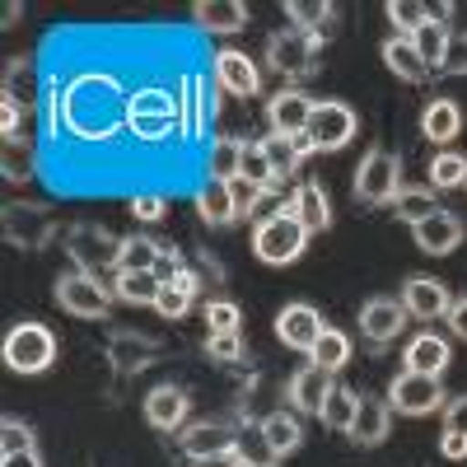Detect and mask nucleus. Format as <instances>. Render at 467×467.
<instances>
[{
  "label": "nucleus",
  "instance_id": "nucleus-1",
  "mask_svg": "<svg viewBox=\"0 0 467 467\" xmlns=\"http://www.w3.org/2000/svg\"><path fill=\"white\" fill-rule=\"evenodd\" d=\"M61 127L75 140H112L131 122V94L108 70H80L61 89Z\"/></svg>",
  "mask_w": 467,
  "mask_h": 467
},
{
  "label": "nucleus",
  "instance_id": "nucleus-2",
  "mask_svg": "<svg viewBox=\"0 0 467 467\" xmlns=\"http://www.w3.org/2000/svg\"><path fill=\"white\" fill-rule=\"evenodd\" d=\"M304 248H308V229L299 224V215L290 206L271 220H257V229H253V253L266 266H290L304 257Z\"/></svg>",
  "mask_w": 467,
  "mask_h": 467
},
{
  "label": "nucleus",
  "instance_id": "nucleus-3",
  "mask_svg": "<svg viewBox=\"0 0 467 467\" xmlns=\"http://www.w3.org/2000/svg\"><path fill=\"white\" fill-rule=\"evenodd\" d=\"M0 356H5V365H10L15 374H47V369L57 365V337H52V327L24 318V323H15V327L5 332Z\"/></svg>",
  "mask_w": 467,
  "mask_h": 467
},
{
  "label": "nucleus",
  "instance_id": "nucleus-4",
  "mask_svg": "<svg viewBox=\"0 0 467 467\" xmlns=\"http://www.w3.org/2000/svg\"><path fill=\"white\" fill-rule=\"evenodd\" d=\"M350 187H356L360 206H393L398 192H402V160L393 150H383V145H369Z\"/></svg>",
  "mask_w": 467,
  "mask_h": 467
},
{
  "label": "nucleus",
  "instance_id": "nucleus-5",
  "mask_svg": "<svg viewBox=\"0 0 467 467\" xmlns=\"http://www.w3.org/2000/svg\"><path fill=\"white\" fill-rule=\"evenodd\" d=\"M318 52H323V37L299 33V28H281L266 37V66L285 75V80H308L318 70Z\"/></svg>",
  "mask_w": 467,
  "mask_h": 467
},
{
  "label": "nucleus",
  "instance_id": "nucleus-6",
  "mask_svg": "<svg viewBox=\"0 0 467 467\" xmlns=\"http://www.w3.org/2000/svg\"><path fill=\"white\" fill-rule=\"evenodd\" d=\"M66 253L70 262L85 271V276H103V271H112L117 262H122V239L117 234H108L103 224H75L66 234Z\"/></svg>",
  "mask_w": 467,
  "mask_h": 467
},
{
  "label": "nucleus",
  "instance_id": "nucleus-7",
  "mask_svg": "<svg viewBox=\"0 0 467 467\" xmlns=\"http://www.w3.org/2000/svg\"><path fill=\"white\" fill-rule=\"evenodd\" d=\"M131 136L145 145H160L178 131V99L164 89H136L131 94Z\"/></svg>",
  "mask_w": 467,
  "mask_h": 467
},
{
  "label": "nucleus",
  "instance_id": "nucleus-8",
  "mask_svg": "<svg viewBox=\"0 0 467 467\" xmlns=\"http://www.w3.org/2000/svg\"><path fill=\"white\" fill-rule=\"evenodd\" d=\"M52 295H57V304L66 308L70 318H108V308H112V290L99 276H85V271H66V276H57Z\"/></svg>",
  "mask_w": 467,
  "mask_h": 467
},
{
  "label": "nucleus",
  "instance_id": "nucleus-9",
  "mask_svg": "<svg viewBox=\"0 0 467 467\" xmlns=\"http://www.w3.org/2000/svg\"><path fill=\"white\" fill-rule=\"evenodd\" d=\"M0 229H5L10 248L33 253V248H43L57 234V215L43 202H15V206H5V215H0Z\"/></svg>",
  "mask_w": 467,
  "mask_h": 467
},
{
  "label": "nucleus",
  "instance_id": "nucleus-10",
  "mask_svg": "<svg viewBox=\"0 0 467 467\" xmlns=\"http://www.w3.org/2000/svg\"><path fill=\"white\" fill-rule=\"evenodd\" d=\"M360 131V122H356V108H346V103H337V99H323V103H314V117H308V145L314 150H323V154H337V150H346L350 145V136Z\"/></svg>",
  "mask_w": 467,
  "mask_h": 467
},
{
  "label": "nucleus",
  "instance_id": "nucleus-11",
  "mask_svg": "<svg viewBox=\"0 0 467 467\" xmlns=\"http://www.w3.org/2000/svg\"><path fill=\"white\" fill-rule=\"evenodd\" d=\"M444 383L431 379V374H411L402 369L393 379V388H388V407H393L398 416H431V411H444Z\"/></svg>",
  "mask_w": 467,
  "mask_h": 467
},
{
  "label": "nucleus",
  "instance_id": "nucleus-12",
  "mask_svg": "<svg viewBox=\"0 0 467 467\" xmlns=\"http://www.w3.org/2000/svg\"><path fill=\"white\" fill-rule=\"evenodd\" d=\"M402 327H407V308H402V299H393V295H374V299H365V308H360V332H365V341L369 346H393L398 337H402Z\"/></svg>",
  "mask_w": 467,
  "mask_h": 467
},
{
  "label": "nucleus",
  "instance_id": "nucleus-13",
  "mask_svg": "<svg viewBox=\"0 0 467 467\" xmlns=\"http://www.w3.org/2000/svg\"><path fill=\"white\" fill-rule=\"evenodd\" d=\"M327 332V323H323V314L314 304H304V299H295V304H285L281 314H276V337H281V346H290V350H314L318 346V337Z\"/></svg>",
  "mask_w": 467,
  "mask_h": 467
},
{
  "label": "nucleus",
  "instance_id": "nucleus-14",
  "mask_svg": "<svg viewBox=\"0 0 467 467\" xmlns=\"http://www.w3.org/2000/svg\"><path fill=\"white\" fill-rule=\"evenodd\" d=\"M308 117H314V99H308L304 89H281V94L266 99V127H271V136H304Z\"/></svg>",
  "mask_w": 467,
  "mask_h": 467
},
{
  "label": "nucleus",
  "instance_id": "nucleus-15",
  "mask_svg": "<svg viewBox=\"0 0 467 467\" xmlns=\"http://www.w3.org/2000/svg\"><path fill=\"white\" fill-rule=\"evenodd\" d=\"M215 85L234 99H253V94H262V70L239 47H220L215 52Z\"/></svg>",
  "mask_w": 467,
  "mask_h": 467
},
{
  "label": "nucleus",
  "instance_id": "nucleus-16",
  "mask_svg": "<svg viewBox=\"0 0 467 467\" xmlns=\"http://www.w3.org/2000/svg\"><path fill=\"white\" fill-rule=\"evenodd\" d=\"M332 388H337L332 374L308 360V365H299V369L290 374L285 393H290V407H295V411H304V416H323V402H327Z\"/></svg>",
  "mask_w": 467,
  "mask_h": 467
},
{
  "label": "nucleus",
  "instance_id": "nucleus-17",
  "mask_svg": "<svg viewBox=\"0 0 467 467\" xmlns=\"http://www.w3.org/2000/svg\"><path fill=\"white\" fill-rule=\"evenodd\" d=\"M449 290H444V281H435V276H407L402 281V308H407V318H444L449 314Z\"/></svg>",
  "mask_w": 467,
  "mask_h": 467
},
{
  "label": "nucleus",
  "instance_id": "nucleus-18",
  "mask_svg": "<svg viewBox=\"0 0 467 467\" xmlns=\"http://www.w3.org/2000/svg\"><path fill=\"white\" fill-rule=\"evenodd\" d=\"M388 435H393V407H388V398L365 393L356 407V420H350V440L360 449H379Z\"/></svg>",
  "mask_w": 467,
  "mask_h": 467
},
{
  "label": "nucleus",
  "instance_id": "nucleus-19",
  "mask_svg": "<svg viewBox=\"0 0 467 467\" xmlns=\"http://www.w3.org/2000/svg\"><path fill=\"white\" fill-rule=\"evenodd\" d=\"M192 402L178 383H160V388H150L145 393V420L154 425V431H182V420H187Z\"/></svg>",
  "mask_w": 467,
  "mask_h": 467
},
{
  "label": "nucleus",
  "instance_id": "nucleus-20",
  "mask_svg": "<svg viewBox=\"0 0 467 467\" xmlns=\"http://www.w3.org/2000/svg\"><path fill=\"white\" fill-rule=\"evenodd\" d=\"M411 239H416V248H420V253H431V257H449V253L462 244V220H458L453 211H435L425 224H416V229H411Z\"/></svg>",
  "mask_w": 467,
  "mask_h": 467
},
{
  "label": "nucleus",
  "instance_id": "nucleus-21",
  "mask_svg": "<svg viewBox=\"0 0 467 467\" xmlns=\"http://www.w3.org/2000/svg\"><path fill=\"white\" fill-rule=\"evenodd\" d=\"M192 19H197L206 33H244L253 24V10L244 0H197L192 5Z\"/></svg>",
  "mask_w": 467,
  "mask_h": 467
},
{
  "label": "nucleus",
  "instance_id": "nucleus-22",
  "mask_svg": "<svg viewBox=\"0 0 467 467\" xmlns=\"http://www.w3.org/2000/svg\"><path fill=\"white\" fill-rule=\"evenodd\" d=\"M453 0H440V5H425V0H388V19L402 28V37L420 33L425 24H449L453 19Z\"/></svg>",
  "mask_w": 467,
  "mask_h": 467
},
{
  "label": "nucleus",
  "instance_id": "nucleus-23",
  "mask_svg": "<svg viewBox=\"0 0 467 467\" xmlns=\"http://www.w3.org/2000/svg\"><path fill=\"white\" fill-rule=\"evenodd\" d=\"M449 360H453V350H449V341H444L440 332L411 337V341H407V356H402V365H407L411 374H431V379H440V374L449 369Z\"/></svg>",
  "mask_w": 467,
  "mask_h": 467
},
{
  "label": "nucleus",
  "instance_id": "nucleus-24",
  "mask_svg": "<svg viewBox=\"0 0 467 467\" xmlns=\"http://www.w3.org/2000/svg\"><path fill=\"white\" fill-rule=\"evenodd\" d=\"M178 131L182 136H202L206 131V117H211V103H206V80L202 75H182L178 85Z\"/></svg>",
  "mask_w": 467,
  "mask_h": 467
},
{
  "label": "nucleus",
  "instance_id": "nucleus-25",
  "mask_svg": "<svg viewBox=\"0 0 467 467\" xmlns=\"http://www.w3.org/2000/svg\"><path fill=\"white\" fill-rule=\"evenodd\" d=\"M257 145H262V154H266L271 173H276V182L295 178V173H299V164H304V154H314L308 136H262Z\"/></svg>",
  "mask_w": 467,
  "mask_h": 467
},
{
  "label": "nucleus",
  "instance_id": "nucleus-26",
  "mask_svg": "<svg viewBox=\"0 0 467 467\" xmlns=\"http://www.w3.org/2000/svg\"><path fill=\"white\" fill-rule=\"evenodd\" d=\"M462 131V108L453 99H431L420 112V136L431 145H449L453 136Z\"/></svg>",
  "mask_w": 467,
  "mask_h": 467
},
{
  "label": "nucleus",
  "instance_id": "nucleus-27",
  "mask_svg": "<svg viewBox=\"0 0 467 467\" xmlns=\"http://www.w3.org/2000/svg\"><path fill=\"white\" fill-rule=\"evenodd\" d=\"M290 211L299 215V224H304L308 234H323V229H332V202H327V192H323L318 182H304V187H295Z\"/></svg>",
  "mask_w": 467,
  "mask_h": 467
},
{
  "label": "nucleus",
  "instance_id": "nucleus-28",
  "mask_svg": "<svg viewBox=\"0 0 467 467\" xmlns=\"http://www.w3.org/2000/svg\"><path fill=\"white\" fill-rule=\"evenodd\" d=\"M224 449H234V431H229V425H220V420H197V425H187V431H182L187 462L192 458H206V453H224Z\"/></svg>",
  "mask_w": 467,
  "mask_h": 467
},
{
  "label": "nucleus",
  "instance_id": "nucleus-29",
  "mask_svg": "<svg viewBox=\"0 0 467 467\" xmlns=\"http://www.w3.org/2000/svg\"><path fill=\"white\" fill-rule=\"evenodd\" d=\"M234 453L244 458V467H276L281 462V453L266 444L262 420H244L239 431H234Z\"/></svg>",
  "mask_w": 467,
  "mask_h": 467
},
{
  "label": "nucleus",
  "instance_id": "nucleus-30",
  "mask_svg": "<svg viewBox=\"0 0 467 467\" xmlns=\"http://www.w3.org/2000/svg\"><path fill=\"white\" fill-rule=\"evenodd\" d=\"M108 356H112V365L122 369V374H140L154 360V341L140 337V332H117L108 341Z\"/></svg>",
  "mask_w": 467,
  "mask_h": 467
},
{
  "label": "nucleus",
  "instance_id": "nucleus-31",
  "mask_svg": "<svg viewBox=\"0 0 467 467\" xmlns=\"http://www.w3.org/2000/svg\"><path fill=\"white\" fill-rule=\"evenodd\" d=\"M383 66L398 75V80H407V85H420L425 75H431V66L420 61V52L411 47V37H388L383 43Z\"/></svg>",
  "mask_w": 467,
  "mask_h": 467
},
{
  "label": "nucleus",
  "instance_id": "nucleus-32",
  "mask_svg": "<svg viewBox=\"0 0 467 467\" xmlns=\"http://www.w3.org/2000/svg\"><path fill=\"white\" fill-rule=\"evenodd\" d=\"M160 276L154 271H117L112 276V299H122V304H131V308H140V304H150L154 308V299H160Z\"/></svg>",
  "mask_w": 467,
  "mask_h": 467
},
{
  "label": "nucleus",
  "instance_id": "nucleus-33",
  "mask_svg": "<svg viewBox=\"0 0 467 467\" xmlns=\"http://www.w3.org/2000/svg\"><path fill=\"white\" fill-rule=\"evenodd\" d=\"M197 215H202L211 229H224V224L239 220V211H234V197H229V182L211 178V182L202 187V197H197Z\"/></svg>",
  "mask_w": 467,
  "mask_h": 467
},
{
  "label": "nucleus",
  "instance_id": "nucleus-34",
  "mask_svg": "<svg viewBox=\"0 0 467 467\" xmlns=\"http://www.w3.org/2000/svg\"><path fill=\"white\" fill-rule=\"evenodd\" d=\"M244 150H248V140H239V136H215L211 140V178H220V182H234L244 173Z\"/></svg>",
  "mask_w": 467,
  "mask_h": 467
},
{
  "label": "nucleus",
  "instance_id": "nucleus-35",
  "mask_svg": "<svg viewBox=\"0 0 467 467\" xmlns=\"http://www.w3.org/2000/svg\"><path fill=\"white\" fill-rule=\"evenodd\" d=\"M435 211H440L435 187H402V192H398V202H393V215H398V220H407L411 229H416V224H425Z\"/></svg>",
  "mask_w": 467,
  "mask_h": 467
},
{
  "label": "nucleus",
  "instance_id": "nucleus-36",
  "mask_svg": "<svg viewBox=\"0 0 467 467\" xmlns=\"http://www.w3.org/2000/svg\"><path fill=\"white\" fill-rule=\"evenodd\" d=\"M285 15L295 19L299 33L323 37V28H327V19L337 15V5H332V0H285Z\"/></svg>",
  "mask_w": 467,
  "mask_h": 467
},
{
  "label": "nucleus",
  "instance_id": "nucleus-37",
  "mask_svg": "<svg viewBox=\"0 0 467 467\" xmlns=\"http://www.w3.org/2000/svg\"><path fill=\"white\" fill-rule=\"evenodd\" d=\"M356 407H360V398H356V388H332L327 393V402H323V425L327 431H337V435H350V420H356Z\"/></svg>",
  "mask_w": 467,
  "mask_h": 467
},
{
  "label": "nucleus",
  "instance_id": "nucleus-38",
  "mask_svg": "<svg viewBox=\"0 0 467 467\" xmlns=\"http://www.w3.org/2000/svg\"><path fill=\"white\" fill-rule=\"evenodd\" d=\"M160 253H164L160 239H150V234H127V239H122V262H117V271H154Z\"/></svg>",
  "mask_w": 467,
  "mask_h": 467
},
{
  "label": "nucleus",
  "instance_id": "nucleus-39",
  "mask_svg": "<svg viewBox=\"0 0 467 467\" xmlns=\"http://www.w3.org/2000/svg\"><path fill=\"white\" fill-rule=\"evenodd\" d=\"M262 431H266V444L276 449L281 458L295 453V449L304 444V431H299V420H295L290 411H271V416H262Z\"/></svg>",
  "mask_w": 467,
  "mask_h": 467
},
{
  "label": "nucleus",
  "instance_id": "nucleus-40",
  "mask_svg": "<svg viewBox=\"0 0 467 467\" xmlns=\"http://www.w3.org/2000/svg\"><path fill=\"white\" fill-rule=\"evenodd\" d=\"M431 187L449 192V187H467V154L458 150H440L431 160Z\"/></svg>",
  "mask_w": 467,
  "mask_h": 467
},
{
  "label": "nucleus",
  "instance_id": "nucleus-41",
  "mask_svg": "<svg viewBox=\"0 0 467 467\" xmlns=\"http://www.w3.org/2000/svg\"><path fill=\"white\" fill-rule=\"evenodd\" d=\"M449 24H425L420 33H411V47L420 52V61L431 66V70H440L444 66V52H449Z\"/></svg>",
  "mask_w": 467,
  "mask_h": 467
},
{
  "label": "nucleus",
  "instance_id": "nucleus-42",
  "mask_svg": "<svg viewBox=\"0 0 467 467\" xmlns=\"http://www.w3.org/2000/svg\"><path fill=\"white\" fill-rule=\"evenodd\" d=\"M308 356H314V365H318V369L337 374V369L350 360V337H346V332H337V327H327V332L318 337V346L308 350Z\"/></svg>",
  "mask_w": 467,
  "mask_h": 467
},
{
  "label": "nucleus",
  "instance_id": "nucleus-43",
  "mask_svg": "<svg viewBox=\"0 0 467 467\" xmlns=\"http://www.w3.org/2000/svg\"><path fill=\"white\" fill-rule=\"evenodd\" d=\"M239 178L253 182V187H276V173H271V164H266V154H262L257 140H248V150H244V173Z\"/></svg>",
  "mask_w": 467,
  "mask_h": 467
},
{
  "label": "nucleus",
  "instance_id": "nucleus-44",
  "mask_svg": "<svg viewBox=\"0 0 467 467\" xmlns=\"http://www.w3.org/2000/svg\"><path fill=\"white\" fill-rule=\"evenodd\" d=\"M206 356L220 360V365H234V360H244L248 350H244V337L239 332H211L206 337Z\"/></svg>",
  "mask_w": 467,
  "mask_h": 467
},
{
  "label": "nucleus",
  "instance_id": "nucleus-45",
  "mask_svg": "<svg viewBox=\"0 0 467 467\" xmlns=\"http://www.w3.org/2000/svg\"><path fill=\"white\" fill-rule=\"evenodd\" d=\"M33 449V431L19 420V416H5L0 420V453H28Z\"/></svg>",
  "mask_w": 467,
  "mask_h": 467
},
{
  "label": "nucleus",
  "instance_id": "nucleus-46",
  "mask_svg": "<svg viewBox=\"0 0 467 467\" xmlns=\"http://www.w3.org/2000/svg\"><path fill=\"white\" fill-rule=\"evenodd\" d=\"M244 314H239V304H229V299H211L206 304V327L211 332H239Z\"/></svg>",
  "mask_w": 467,
  "mask_h": 467
},
{
  "label": "nucleus",
  "instance_id": "nucleus-47",
  "mask_svg": "<svg viewBox=\"0 0 467 467\" xmlns=\"http://www.w3.org/2000/svg\"><path fill=\"white\" fill-rule=\"evenodd\" d=\"M5 178L10 182H28L33 178V154L24 140H5Z\"/></svg>",
  "mask_w": 467,
  "mask_h": 467
},
{
  "label": "nucleus",
  "instance_id": "nucleus-48",
  "mask_svg": "<svg viewBox=\"0 0 467 467\" xmlns=\"http://www.w3.org/2000/svg\"><path fill=\"white\" fill-rule=\"evenodd\" d=\"M192 299H197V295H187L182 285H164L160 299H154V308H160V318H187Z\"/></svg>",
  "mask_w": 467,
  "mask_h": 467
},
{
  "label": "nucleus",
  "instance_id": "nucleus-49",
  "mask_svg": "<svg viewBox=\"0 0 467 467\" xmlns=\"http://www.w3.org/2000/svg\"><path fill=\"white\" fill-rule=\"evenodd\" d=\"M262 192H266V187H253V182H244V178H234V182H229V197H234V211H239V220H248V215L257 211Z\"/></svg>",
  "mask_w": 467,
  "mask_h": 467
},
{
  "label": "nucleus",
  "instance_id": "nucleus-50",
  "mask_svg": "<svg viewBox=\"0 0 467 467\" xmlns=\"http://www.w3.org/2000/svg\"><path fill=\"white\" fill-rule=\"evenodd\" d=\"M440 75H467V33H453L449 37V52H444Z\"/></svg>",
  "mask_w": 467,
  "mask_h": 467
},
{
  "label": "nucleus",
  "instance_id": "nucleus-51",
  "mask_svg": "<svg viewBox=\"0 0 467 467\" xmlns=\"http://www.w3.org/2000/svg\"><path fill=\"white\" fill-rule=\"evenodd\" d=\"M131 215H136V220H164V215H169V202H164V197H150V192H145V197L131 202Z\"/></svg>",
  "mask_w": 467,
  "mask_h": 467
},
{
  "label": "nucleus",
  "instance_id": "nucleus-52",
  "mask_svg": "<svg viewBox=\"0 0 467 467\" xmlns=\"http://www.w3.org/2000/svg\"><path fill=\"white\" fill-rule=\"evenodd\" d=\"M444 431L467 435V393H462V398H453V402H444Z\"/></svg>",
  "mask_w": 467,
  "mask_h": 467
},
{
  "label": "nucleus",
  "instance_id": "nucleus-53",
  "mask_svg": "<svg viewBox=\"0 0 467 467\" xmlns=\"http://www.w3.org/2000/svg\"><path fill=\"white\" fill-rule=\"evenodd\" d=\"M444 323H449V332H453L458 341H467V295H458V299L449 304V314H444Z\"/></svg>",
  "mask_w": 467,
  "mask_h": 467
},
{
  "label": "nucleus",
  "instance_id": "nucleus-54",
  "mask_svg": "<svg viewBox=\"0 0 467 467\" xmlns=\"http://www.w3.org/2000/svg\"><path fill=\"white\" fill-rule=\"evenodd\" d=\"M440 453H444L449 462H462V458H467V435H458V431H444V435H440Z\"/></svg>",
  "mask_w": 467,
  "mask_h": 467
},
{
  "label": "nucleus",
  "instance_id": "nucleus-55",
  "mask_svg": "<svg viewBox=\"0 0 467 467\" xmlns=\"http://www.w3.org/2000/svg\"><path fill=\"white\" fill-rule=\"evenodd\" d=\"M192 467H244V458L224 449V453H206V458H192Z\"/></svg>",
  "mask_w": 467,
  "mask_h": 467
},
{
  "label": "nucleus",
  "instance_id": "nucleus-56",
  "mask_svg": "<svg viewBox=\"0 0 467 467\" xmlns=\"http://www.w3.org/2000/svg\"><path fill=\"white\" fill-rule=\"evenodd\" d=\"M0 467H43V458H37V449H28V453H5V458H0Z\"/></svg>",
  "mask_w": 467,
  "mask_h": 467
}]
</instances>
